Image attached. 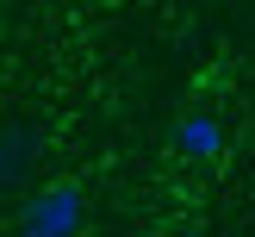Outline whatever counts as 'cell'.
Here are the masks:
<instances>
[{
	"label": "cell",
	"instance_id": "obj_1",
	"mask_svg": "<svg viewBox=\"0 0 255 237\" xmlns=\"http://www.w3.org/2000/svg\"><path fill=\"white\" fill-rule=\"evenodd\" d=\"M87 225V194L75 181H44L19 206V237H81Z\"/></svg>",
	"mask_w": 255,
	"mask_h": 237
},
{
	"label": "cell",
	"instance_id": "obj_2",
	"mask_svg": "<svg viewBox=\"0 0 255 237\" xmlns=\"http://www.w3.org/2000/svg\"><path fill=\"white\" fill-rule=\"evenodd\" d=\"M224 144H231V131H224V119H218V112H206V106L187 112V119L174 125V150L193 156V162H218Z\"/></svg>",
	"mask_w": 255,
	"mask_h": 237
},
{
	"label": "cell",
	"instance_id": "obj_3",
	"mask_svg": "<svg viewBox=\"0 0 255 237\" xmlns=\"http://www.w3.org/2000/svg\"><path fill=\"white\" fill-rule=\"evenodd\" d=\"M0 162H6V119H0Z\"/></svg>",
	"mask_w": 255,
	"mask_h": 237
},
{
	"label": "cell",
	"instance_id": "obj_4",
	"mask_svg": "<svg viewBox=\"0 0 255 237\" xmlns=\"http://www.w3.org/2000/svg\"><path fill=\"white\" fill-rule=\"evenodd\" d=\"M181 237H206V231H181Z\"/></svg>",
	"mask_w": 255,
	"mask_h": 237
}]
</instances>
